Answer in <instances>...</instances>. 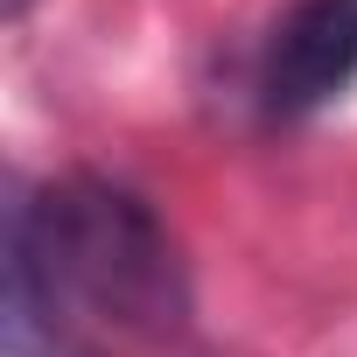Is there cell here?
I'll use <instances>...</instances> for the list:
<instances>
[{
    "mask_svg": "<svg viewBox=\"0 0 357 357\" xmlns=\"http://www.w3.org/2000/svg\"><path fill=\"white\" fill-rule=\"evenodd\" d=\"M357 77V0H301L266 43L259 98L273 119H301L329 105Z\"/></svg>",
    "mask_w": 357,
    "mask_h": 357,
    "instance_id": "7a4b0ae2",
    "label": "cell"
},
{
    "mask_svg": "<svg viewBox=\"0 0 357 357\" xmlns=\"http://www.w3.org/2000/svg\"><path fill=\"white\" fill-rule=\"evenodd\" d=\"M98 336L183 343L190 266L140 190L77 168L8 204V350L98 357Z\"/></svg>",
    "mask_w": 357,
    "mask_h": 357,
    "instance_id": "6da1fadb",
    "label": "cell"
},
{
    "mask_svg": "<svg viewBox=\"0 0 357 357\" xmlns=\"http://www.w3.org/2000/svg\"><path fill=\"white\" fill-rule=\"evenodd\" d=\"M22 8H29V0H8V15H22Z\"/></svg>",
    "mask_w": 357,
    "mask_h": 357,
    "instance_id": "3957f363",
    "label": "cell"
}]
</instances>
